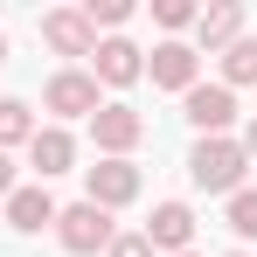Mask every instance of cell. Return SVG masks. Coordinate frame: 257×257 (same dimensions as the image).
<instances>
[{
	"mask_svg": "<svg viewBox=\"0 0 257 257\" xmlns=\"http://www.w3.org/2000/svg\"><path fill=\"white\" fill-rule=\"evenodd\" d=\"M243 167H250V153H243L236 139H202V146L188 153L195 188H209V195H236V188H243Z\"/></svg>",
	"mask_w": 257,
	"mask_h": 257,
	"instance_id": "1",
	"label": "cell"
},
{
	"mask_svg": "<svg viewBox=\"0 0 257 257\" xmlns=\"http://www.w3.org/2000/svg\"><path fill=\"white\" fill-rule=\"evenodd\" d=\"M56 236H63V250L70 257H90V250H111V209H56Z\"/></svg>",
	"mask_w": 257,
	"mask_h": 257,
	"instance_id": "2",
	"label": "cell"
},
{
	"mask_svg": "<svg viewBox=\"0 0 257 257\" xmlns=\"http://www.w3.org/2000/svg\"><path fill=\"white\" fill-rule=\"evenodd\" d=\"M229 118H236L229 84H195V90H188V125H202V139H222Z\"/></svg>",
	"mask_w": 257,
	"mask_h": 257,
	"instance_id": "3",
	"label": "cell"
},
{
	"mask_svg": "<svg viewBox=\"0 0 257 257\" xmlns=\"http://www.w3.org/2000/svg\"><path fill=\"white\" fill-rule=\"evenodd\" d=\"M42 104H49V111H63V118H90V111H97V77H84V70H63V77H49Z\"/></svg>",
	"mask_w": 257,
	"mask_h": 257,
	"instance_id": "4",
	"label": "cell"
},
{
	"mask_svg": "<svg viewBox=\"0 0 257 257\" xmlns=\"http://www.w3.org/2000/svg\"><path fill=\"white\" fill-rule=\"evenodd\" d=\"M188 236H195V209H188V202H160L153 222H146V243L167 250V257H181V250H188Z\"/></svg>",
	"mask_w": 257,
	"mask_h": 257,
	"instance_id": "5",
	"label": "cell"
},
{
	"mask_svg": "<svg viewBox=\"0 0 257 257\" xmlns=\"http://www.w3.org/2000/svg\"><path fill=\"white\" fill-rule=\"evenodd\" d=\"M42 42L63 49V56H90L97 49V28H90L77 7H56V14H42Z\"/></svg>",
	"mask_w": 257,
	"mask_h": 257,
	"instance_id": "6",
	"label": "cell"
},
{
	"mask_svg": "<svg viewBox=\"0 0 257 257\" xmlns=\"http://www.w3.org/2000/svg\"><path fill=\"white\" fill-rule=\"evenodd\" d=\"M132 195H139V167H125V160H97L90 167V209H118Z\"/></svg>",
	"mask_w": 257,
	"mask_h": 257,
	"instance_id": "7",
	"label": "cell"
},
{
	"mask_svg": "<svg viewBox=\"0 0 257 257\" xmlns=\"http://www.w3.org/2000/svg\"><path fill=\"white\" fill-rule=\"evenodd\" d=\"M90 125H97V146H104V153H125V146H139L146 118H139L132 104H97V111H90Z\"/></svg>",
	"mask_w": 257,
	"mask_h": 257,
	"instance_id": "8",
	"label": "cell"
},
{
	"mask_svg": "<svg viewBox=\"0 0 257 257\" xmlns=\"http://www.w3.org/2000/svg\"><path fill=\"white\" fill-rule=\"evenodd\" d=\"M146 70H153L160 90H195V49H188V42H160Z\"/></svg>",
	"mask_w": 257,
	"mask_h": 257,
	"instance_id": "9",
	"label": "cell"
},
{
	"mask_svg": "<svg viewBox=\"0 0 257 257\" xmlns=\"http://www.w3.org/2000/svg\"><path fill=\"white\" fill-rule=\"evenodd\" d=\"M90 63H97L104 84H139V77H146V63H139V49H132V42H97V49H90Z\"/></svg>",
	"mask_w": 257,
	"mask_h": 257,
	"instance_id": "10",
	"label": "cell"
},
{
	"mask_svg": "<svg viewBox=\"0 0 257 257\" xmlns=\"http://www.w3.org/2000/svg\"><path fill=\"white\" fill-rule=\"evenodd\" d=\"M7 222H14V229H28V236H35V229H49V222H56L49 188H14V195H7Z\"/></svg>",
	"mask_w": 257,
	"mask_h": 257,
	"instance_id": "11",
	"label": "cell"
},
{
	"mask_svg": "<svg viewBox=\"0 0 257 257\" xmlns=\"http://www.w3.org/2000/svg\"><path fill=\"white\" fill-rule=\"evenodd\" d=\"M28 160H35V174L49 181V174H70L77 146H70V132H56V125H49V132H35V139H28Z\"/></svg>",
	"mask_w": 257,
	"mask_h": 257,
	"instance_id": "12",
	"label": "cell"
},
{
	"mask_svg": "<svg viewBox=\"0 0 257 257\" xmlns=\"http://www.w3.org/2000/svg\"><path fill=\"white\" fill-rule=\"evenodd\" d=\"M236 28H243V14H236V7H229V0H222V7H202V14H195V35H202V42H236Z\"/></svg>",
	"mask_w": 257,
	"mask_h": 257,
	"instance_id": "13",
	"label": "cell"
},
{
	"mask_svg": "<svg viewBox=\"0 0 257 257\" xmlns=\"http://www.w3.org/2000/svg\"><path fill=\"white\" fill-rule=\"evenodd\" d=\"M222 77L229 84H257V42L250 35H236V42L222 49Z\"/></svg>",
	"mask_w": 257,
	"mask_h": 257,
	"instance_id": "14",
	"label": "cell"
},
{
	"mask_svg": "<svg viewBox=\"0 0 257 257\" xmlns=\"http://www.w3.org/2000/svg\"><path fill=\"white\" fill-rule=\"evenodd\" d=\"M21 139H35L28 104H21V97H0V146H21Z\"/></svg>",
	"mask_w": 257,
	"mask_h": 257,
	"instance_id": "15",
	"label": "cell"
},
{
	"mask_svg": "<svg viewBox=\"0 0 257 257\" xmlns=\"http://www.w3.org/2000/svg\"><path fill=\"white\" fill-rule=\"evenodd\" d=\"M229 229L236 236H257V188H236L229 195Z\"/></svg>",
	"mask_w": 257,
	"mask_h": 257,
	"instance_id": "16",
	"label": "cell"
},
{
	"mask_svg": "<svg viewBox=\"0 0 257 257\" xmlns=\"http://www.w3.org/2000/svg\"><path fill=\"white\" fill-rule=\"evenodd\" d=\"M125 14H132L125 0H90V7H84V21H90V28H97V21H104V28H118Z\"/></svg>",
	"mask_w": 257,
	"mask_h": 257,
	"instance_id": "17",
	"label": "cell"
},
{
	"mask_svg": "<svg viewBox=\"0 0 257 257\" xmlns=\"http://www.w3.org/2000/svg\"><path fill=\"white\" fill-rule=\"evenodd\" d=\"M153 21H167V28H188V21H195V7H188V0H153Z\"/></svg>",
	"mask_w": 257,
	"mask_h": 257,
	"instance_id": "18",
	"label": "cell"
},
{
	"mask_svg": "<svg viewBox=\"0 0 257 257\" xmlns=\"http://www.w3.org/2000/svg\"><path fill=\"white\" fill-rule=\"evenodd\" d=\"M111 257H153L146 236H111Z\"/></svg>",
	"mask_w": 257,
	"mask_h": 257,
	"instance_id": "19",
	"label": "cell"
},
{
	"mask_svg": "<svg viewBox=\"0 0 257 257\" xmlns=\"http://www.w3.org/2000/svg\"><path fill=\"white\" fill-rule=\"evenodd\" d=\"M0 195H14V160L0 153Z\"/></svg>",
	"mask_w": 257,
	"mask_h": 257,
	"instance_id": "20",
	"label": "cell"
},
{
	"mask_svg": "<svg viewBox=\"0 0 257 257\" xmlns=\"http://www.w3.org/2000/svg\"><path fill=\"white\" fill-rule=\"evenodd\" d=\"M243 153H250V160H257V125H250V132H243Z\"/></svg>",
	"mask_w": 257,
	"mask_h": 257,
	"instance_id": "21",
	"label": "cell"
},
{
	"mask_svg": "<svg viewBox=\"0 0 257 257\" xmlns=\"http://www.w3.org/2000/svg\"><path fill=\"white\" fill-rule=\"evenodd\" d=\"M0 63H7V42H0Z\"/></svg>",
	"mask_w": 257,
	"mask_h": 257,
	"instance_id": "22",
	"label": "cell"
},
{
	"mask_svg": "<svg viewBox=\"0 0 257 257\" xmlns=\"http://www.w3.org/2000/svg\"><path fill=\"white\" fill-rule=\"evenodd\" d=\"M181 257H195V250H181Z\"/></svg>",
	"mask_w": 257,
	"mask_h": 257,
	"instance_id": "23",
	"label": "cell"
},
{
	"mask_svg": "<svg viewBox=\"0 0 257 257\" xmlns=\"http://www.w3.org/2000/svg\"><path fill=\"white\" fill-rule=\"evenodd\" d=\"M229 257H243V250H229Z\"/></svg>",
	"mask_w": 257,
	"mask_h": 257,
	"instance_id": "24",
	"label": "cell"
}]
</instances>
